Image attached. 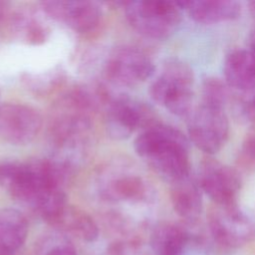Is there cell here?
<instances>
[{"label":"cell","mask_w":255,"mask_h":255,"mask_svg":"<svg viewBox=\"0 0 255 255\" xmlns=\"http://www.w3.org/2000/svg\"><path fill=\"white\" fill-rule=\"evenodd\" d=\"M197 183L217 205H234L241 187L239 172L216 159L200 162Z\"/></svg>","instance_id":"ba28073f"},{"label":"cell","mask_w":255,"mask_h":255,"mask_svg":"<svg viewBox=\"0 0 255 255\" xmlns=\"http://www.w3.org/2000/svg\"><path fill=\"white\" fill-rule=\"evenodd\" d=\"M12 26L22 33L24 40L32 45H40L48 37V30L37 19L26 13H17L12 17Z\"/></svg>","instance_id":"ac0fdd59"},{"label":"cell","mask_w":255,"mask_h":255,"mask_svg":"<svg viewBox=\"0 0 255 255\" xmlns=\"http://www.w3.org/2000/svg\"><path fill=\"white\" fill-rule=\"evenodd\" d=\"M239 109L241 115L255 123V89L245 93H241L239 99Z\"/></svg>","instance_id":"603a6c76"},{"label":"cell","mask_w":255,"mask_h":255,"mask_svg":"<svg viewBox=\"0 0 255 255\" xmlns=\"http://www.w3.org/2000/svg\"><path fill=\"white\" fill-rule=\"evenodd\" d=\"M187 131L191 141L202 151L213 154L220 150L229 134L224 109L201 104L187 116Z\"/></svg>","instance_id":"277c9868"},{"label":"cell","mask_w":255,"mask_h":255,"mask_svg":"<svg viewBox=\"0 0 255 255\" xmlns=\"http://www.w3.org/2000/svg\"><path fill=\"white\" fill-rule=\"evenodd\" d=\"M51 225L83 241L94 242L99 237L96 221L86 211L75 206L67 205Z\"/></svg>","instance_id":"2e32d148"},{"label":"cell","mask_w":255,"mask_h":255,"mask_svg":"<svg viewBox=\"0 0 255 255\" xmlns=\"http://www.w3.org/2000/svg\"><path fill=\"white\" fill-rule=\"evenodd\" d=\"M154 71V64L142 50L124 46L115 49L105 64V74L112 83L130 87L148 79Z\"/></svg>","instance_id":"52a82bcc"},{"label":"cell","mask_w":255,"mask_h":255,"mask_svg":"<svg viewBox=\"0 0 255 255\" xmlns=\"http://www.w3.org/2000/svg\"><path fill=\"white\" fill-rule=\"evenodd\" d=\"M41 128L42 118L32 107L13 103L0 105V140L24 145L38 135Z\"/></svg>","instance_id":"9c48e42d"},{"label":"cell","mask_w":255,"mask_h":255,"mask_svg":"<svg viewBox=\"0 0 255 255\" xmlns=\"http://www.w3.org/2000/svg\"><path fill=\"white\" fill-rule=\"evenodd\" d=\"M107 105L106 129L112 139H127L134 129H144L156 122L146 106L128 96L112 98Z\"/></svg>","instance_id":"8992f818"},{"label":"cell","mask_w":255,"mask_h":255,"mask_svg":"<svg viewBox=\"0 0 255 255\" xmlns=\"http://www.w3.org/2000/svg\"><path fill=\"white\" fill-rule=\"evenodd\" d=\"M102 195L112 201L140 202L147 198L148 187L139 175L121 173L104 184Z\"/></svg>","instance_id":"9a60e30c"},{"label":"cell","mask_w":255,"mask_h":255,"mask_svg":"<svg viewBox=\"0 0 255 255\" xmlns=\"http://www.w3.org/2000/svg\"><path fill=\"white\" fill-rule=\"evenodd\" d=\"M28 221L15 208L0 209V255H13L25 243Z\"/></svg>","instance_id":"4fadbf2b"},{"label":"cell","mask_w":255,"mask_h":255,"mask_svg":"<svg viewBox=\"0 0 255 255\" xmlns=\"http://www.w3.org/2000/svg\"><path fill=\"white\" fill-rule=\"evenodd\" d=\"M41 6L52 19L64 23L79 33L93 31L102 18L101 8L91 1L52 0L42 2Z\"/></svg>","instance_id":"30bf717a"},{"label":"cell","mask_w":255,"mask_h":255,"mask_svg":"<svg viewBox=\"0 0 255 255\" xmlns=\"http://www.w3.org/2000/svg\"><path fill=\"white\" fill-rule=\"evenodd\" d=\"M43 255H77L75 247L65 237H52Z\"/></svg>","instance_id":"7402d4cb"},{"label":"cell","mask_w":255,"mask_h":255,"mask_svg":"<svg viewBox=\"0 0 255 255\" xmlns=\"http://www.w3.org/2000/svg\"><path fill=\"white\" fill-rule=\"evenodd\" d=\"M179 7L187 11L190 18L202 24H213L234 20L241 13V5L231 0L177 1Z\"/></svg>","instance_id":"8fae6325"},{"label":"cell","mask_w":255,"mask_h":255,"mask_svg":"<svg viewBox=\"0 0 255 255\" xmlns=\"http://www.w3.org/2000/svg\"><path fill=\"white\" fill-rule=\"evenodd\" d=\"M188 240L184 229L172 223L157 224L150 235V246L156 255H180Z\"/></svg>","instance_id":"e0dca14e"},{"label":"cell","mask_w":255,"mask_h":255,"mask_svg":"<svg viewBox=\"0 0 255 255\" xmlns=\"http://www.w3.org/2000/svg\"><path fill=\"white\" fill-rule=\"evenodd\" d=\"M177 1L136 0L125 6L129 25L139 34L156 40L170 37L181 22Z\"/></svg>","instance_id":"3957f363"},{"label":"cell","mask_w":255,"mask_h":255,"mask_svg":"<svg viewBox=\"0 0 255 255\" xmlns=\"http://www.w3.org/2000/svg\"><path fill=\"white\" fill-rule=\"evenodd\" d=\"M226 85L240 93L255 89V56L250 50H235L227 55L223 65Z\"/></svg>","instance_id":"7c38bea8"},{"label":"cell","mask_w":255,"mask_h":255,"mask_svg":"<svg viewBox=\"0 0 255 255\" xmlns=\"http://www.w3.org/2000/svg\"><path fill=\"white\" fill-rule=\"evenodd\" d=\"M198 183L189 175L171 183L170 198L175 212L187 221L197 219L202 210V196Z\"/></svg>","instance_id":"5bb4252c"},{"label":"cell","mask_w":255,"mask_h":255,"mask_svg":"<svg viewBox=\"0 0 255 255\" xmlns=\"http://www.w3.org/2000/svg\"><path fill=\"white\" fill-rule=\"evenodd\" d=\"M237 163L247 170L255 169V123L246 132L238 150Z\"/></svg>","instance_id":"44dd1931"},{"label":"cell","mask_w":255,"mask_h":255,"mask_svg":"<svg viewBox=\"0 0 255 255\" xmlns=\"http://www.w3.org/2000/svg\"><path fill=\"white\" fill-rule=\"evenodd\" d=\"M188 143L179 129L156 121L135 137L133 148L157 174L173 183L190 174Z\"/></svg>","instance_id":"6da1fadb"},{"label":"cell","mask_w":255,"mask_h":255,"mask_svg":"<svg viewBox=\"0 0 255 255\" xmlns=\"http://www.w3.org/2000/svg\"><path fill=\"white\" fill-rule=\"evenodd\" d=\"M201 104L224 109L228 99L227 85L217 78H207L202 83Z\"/></svg>","instance_id":"ffe728a7"},{"label":"cell","mask_w":255,"mask_h":255,"mask_svg":"<svg viewBox=\"0 0 255 255\" xmlns=\"http://www.w3.org/2000/svg\"><path fill=\"white\" fill-rule=\"evenodd\" d=\"M192 69L179 60L165 64L160 75L149 88L150 98L171 114L186 117L192 111Z\"/></svg>","instance_id":"7a4b0ae2"},{"label":"cell","mask_w":255,"mask_h":255,"mask_svg":"<svg viewBox=\"0 0 255 255\" xmlns=\"http://www.w3.org/2000/svg\"><path fill=\"white\" fill-rule=\"evenodd\" d=\"M64 79V72L60 68H54L44 74H26L23 78L26 86L37 94H46L61 84Z\"/></svg>","instance_id":"d6986e66"},{"label":"cell","mask_w":255,"mask_h":255,"mask_svg":"<svg viewBox=\"0 0 255 255\" xmlns=\"http://www.w3.org/2000/svg\"><path fill=\"white\" fill-rule=\"evenodd\" d=\"M214 240L226 248H239L255 238V226L236 204L215 205L207 216Z\"/></svg>","instance_id":"5b68a950"}]
</instances>
